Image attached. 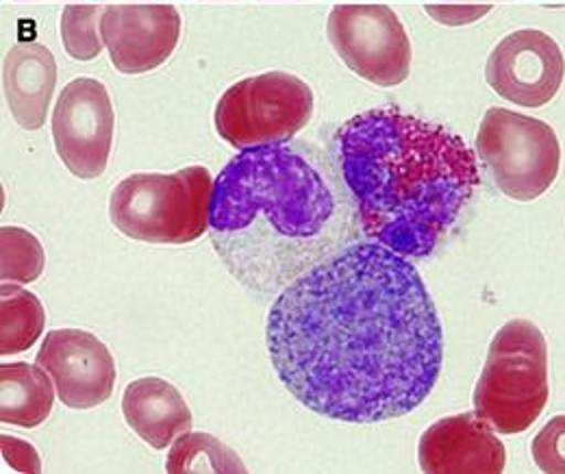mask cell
I'll return each mask as SVG.
<instances>
[{
    "mask_svg": "<svg viewBox=\"0 0 565 474\" xmlns=\"http://www.w3.org/2000/svg\"><path fill=\"white\" fill-rule=\"evenodd\" d=\"M266 344L298 403L353 424L412 413L444 366V331L420 272L376 242L349 244L285 285Z\"/></svg>",
    "mask_w": 565,
    "mask_h": 474,
    "instance_id": "cell-1",
    "label": "cell"
},
{
    "mask_svg": "<svg viewBox=\"0 0 565 474\" xmlns=\"http://www.w3.org/2000/svg\"><path fill=\"white\" fill-rule=\"evenodd\" d=\"M353 199L329 157L307 141L242 150L213 186L210 235L231 276L277 294L353 244Z\"/></svg>",
    "mask_w": 565,
    "mask_h": 474,
    "instance_id": "cell-2",
    "label": "cell"
},
{
    "mask_svg": "<svg viewBox=\"0 0 565 474\" xmlns=\"http://www.w3.org/2000/svg\"><path fill=\"white\" fill-rule=\"evenodd\" d=\"M333 159L361 231L409 260L441 244L481 186L461 137L398 107L349 118L333 134Z\"/></svg>",
    "mask_w": 565,
    "mask_h": 474,
    "instance_id": "cell-3",
    "label": "cell"
},
{
    "mask_svg": "<svg viewBox=\"0 0 565 474\" xmlns=\"http://www.w3.org/2000/svg\"><path fill=\"white\" fill-rule=\"evenodd\" d=\"M213 186L205 166H188L172 175H131L111 192V224L138 242L190 244L210 231Z\"/></svg>",
    "mask_w": 565,
    "mask_h": 474,
    "instance_id": "cell-4",
    "label": "cell"
},
{
    "mask_svg": "<svg viewBox=\"0 0 565 474\" xmlns=\"http://www.w3.org/2000/svg\"><path fill=\"white\" fill-rule=\"evenodd\" d=\"M551 399L548 344L531 320H511L490 341L475 388V413L495 433L518 435L531 429Z\"/></svg>",
    "mask_w": 565,
    "mask_h": 474,
    "instance_id": "cell-5",
    "label": "cell"
},
{
    "mask_svg": "<svg viewBox=\"0 0 565 474\" xmlns=\"http://www.w3.org/2000/svg\"><path fill=\"white\" fill-rule=\"evenodd\" d=\"M316 98L307 81L273 70L233 83L217 101V136L237 150L275 146L298 136L313 118Z\"/></svg>",
    "mask_w": 565,
    "mask_h": 474,
    "instance_id": "cell-6",
    "label": "cell"
},
{
    "mask_svg": "<svg viewBox=\"0 0 565 474\" xmlns=\"http://www.w3.org/2000/svg\"><path fill=\"white\" fill-rule=\"evenodd\" d=\"M477 152L495 188L518 203L542 199L562 170V144L555 129L504 107L486 112L477 131Z\"/></svg>",
    "mask_w": 565,
    "mask_h": 474,
    "instance_id": "cell-7",
    "label": "cell"
},
{
    "mask_svg": "<svg viewBox=\"0 0 565 474\" xmlns=\"http://www.w3.org/2000/svg\"><path fill=\"white\" fill-rule=\"evenodd\" d=\"M327 38L356 76L379 87H396L412 74V40L387 4H338L329 13Z\"/></svg>",
    "mask_w": 565,
    "mask_h": 474,
    "instance_id": "cell-8",
    "label": "cell"
},
{
    "mask_svg": "<svg viewBox=\"0 0 565 474\" xmlns=\"http://www.w3.org/2000/svg\"><path fill=\"white\" fill-rule=\"evenodd\" d=\"M51 129L55 150L72 175L98 179L109 164L116 129L107 87L89 76L72 78L55 103Z\"/></svg>",
    "mask_w": 565,
    "mask_h": 474,
    "instance_id": "cell-9",
    "label": "cell"
},
{
    "mask_svg": "<svg viewBox=\"0 0 565 474\" xmlns=\"http://www.w3.org/2000/svg\"><path fill=\"white\" fill-rule=\"evenodd\" d=\"M486 81L500 98L520 107L540 109L564 85V51L544 31H513L492 49L486 64Z\"/></svg>",
    "mask_w": 565,
    "mask_h": 474,
    "instance_id": "cell-10",
    "label": "cell"
},
{
    "mask_svg": "<svg viewBox=\"0 0 565 474\" xmlns=\"http://www.w3.org/2000/svg\"><path fill=\"white\" fill-rule=\"evenodd\" d=\"M35 364L51 375L60 401L71 409L103 405L114 394L118 377L114 355L89 331H49Z\"/></svg>",
    "mask_w": 565,
    "mask_h": 474,
    "instance_id": "cell-11",
    "label": "cell"
},
{
    "mask_svg": "<svg viewBox=\"0 0 565 474\" xmlns=\"http://www.w3.org/2000/svg\"><path fill=\"white\" fill-rule=\"evenodd\" d=\"M174 4H107L100 35L109 60L122 74H146L170 60L181 40Z\"/></svg>",
    "mask_w": 565,
    "mask_h": 474,
    "instance_id": "cell-12",
    "label": "cell"
},
{
    "mask_svg": "<svg viewBox=\"0 0 565 474\" xmlns=\"http://www.w3.org/2000/svg\"><path fill=\"white\" fill-rule=\"evenodd\" d=\"M426 474H500L507 464L504 444L477 413H457L430 424L418 444Z\"/></svg>",
    "mask_w": 565,
    "mask_h": 474,
    "instance_id": "cell-13",
    "label": "cell"
},
{
    "mask_svg": "<svg viewBox=\"0 0 565 474\" xmlns=\"http://www.w3.org/2000/svg\"><path fill=\"white\" fill-rule=\"evenodd\" d=\"M55 85L57 62L44 44L20 42L4 55L2 89L20 129L38 131L44 127Z\"/></svg>",
    "mask_w": 565,
    "mask_h": 474,
    "instance_id": "cell-14",
    "label": "cell"
},
{
    "mask_svg": "<svg viewBox=\"0 0 565 474\" xmlns=\"http://www.w3.org/2000/svg\"><path fill=\"white\" fill-rule=\"evenodd\" d=\"M122 413L141 442L157 451H163L179 435L188 433L194 422L183 394L159 377L131 381L122 394Z\"/></svg>",
    "mask_w": 565,
    "mask_h": 474,
    "instance_id": "cell-15",
    "label": "cell"
},
{
    "mask_svg": "<svg viewBox=\"0 0 565 474\" xmlns=\"http://www.w3.org/2000/svg\"><path fill=\"white\" fill-rule=\"evenodd\" d=\"M51 375L38 364L0 366V420L22 429L40 426L53 411L55 392Z\"/></svg>",
    "mask_w": 565,
    "mask_h": 474,
    "instance_id": "cell-16",
    "label": "cell"
},
{
    "mask_svg": "<svg viewBox=\"0 0 565 474\" xmlns=\"http://www.w3.org/2000/svg\"><path fill=\"white\" fill-rule=\"evenodd\" d=\"M46 312L33 292L2 283L0 292V355L29 350L44 334Z\"/></svg>",
    "mask_w": 565,
    "mask_h": 474,
    "instance_id": "cell-17",
    "label": "cell"
},
{
    "mask_svg": "<svg viewBox=\"0 0 565 474\" xmlns=\"http://www.w3.org/2000/svg\"><path fill=\"white\" fill-rule=\"evenodd\" d=\"M166 471L170 474L181 473H220L244 474V462L224 446L220 440H215L210 433H183L172 444Z\"/></svg>",
    "mask_w": 565,
    "mask_h": 474,
    "instance_id": "cell-18",
    "label": "cell"
},
{
    "mask_svg": "<svg viewBox=\"0 0 565 474\" xmlns=\"http://www.w3.org/2000/svg\"><path fill=\"white\" fill-rule=\"evenodd\" d=\"M46 266L40 240L20 227L0 229V278L2 283H33Z\"/></svg>",
    "mask_w": 565,
    "mask_h": 474,
    "instance_id": "cell-19",
    "label": "cell"
},
{
    "mask_svg": "<svg viewBox=\"0 0 565 474\" xmlns=\"http://www.w3.org/2000/svg\"><path fill=\"white\" fill-rule=\"evenodd\" d=\"M105 13L103 4H68L62 13L60 33L68 57L74 62H92L103 53L100 18Z\"/></svg>",
    "mask_w": 565,
    "mask_h": 474,
    "instance_id": "cell-20",
    "label": "cell"
},
{
    "mask_svg": "<svg viewBox=\"0 0 565 474\" xmlns=\"http://www.w3.org/2000/svg\"><path fill=\"white\" fill-rule=\"evenodd\" d=\"M533 462L546 474H565V415H555L535 435Z\"/></svg>",
    "mask_w": 565,
    "mask_h": 474,
    "instance_id": "cell-21",
    "label": "cell"
},
{
    "mask_svg": "<svg viewBox=\"0 0 565 474\" xmlns=\"http://www.w3.org/2000/svg\"><path fill=\"white\" fill-rule=\"evenodd\" d=\"M495 0H444L441 4H428L426 13L444 27H463L481 20L494 7Z\"/></svg>",
    "mask_w": 565,
    "mask_h": 474,
    "instance_id": "cell-22",
    "label": "cell"
},
{
    "mask_svg": "<svg viewBox=\"0 0 565 474\" xmlns=\"http://www.w3.org/2000/svg\"><path fill=\"white\" fill-rule=\"evenodd\" d=\"M2 455L18 473H40L42 468L35 449L22 440L2 435Z\"/></svg>",
    "mask_w": 565,
    "mask_h": 474,
    "instance_id": "cell-23",
    "label": "cell"
},
{
    "mask_svg": "<svg viewBox=\"0 0 565 474\" xmlns=\"http://www.w3.org/2000/svg\"><path fill=\"white\" fill-rule=\"evenodd\" d=\"M100 2H114V0H100Z\"/></svg>",
    "mask_w": 565,
    "mask_h": 474,
    "instance_id": "cell-24",
    "label": "cell"
},
{
    "mask_svg": "<svg viewBox=\"0 0 565 474\" xmlns=\"http://www.w3.org/2000/svg\"><path fill=\"white\" fill-rule=\"evenodd\" d=\"M20 2H24V0H20ZM26 2H33V0H26Z\"/></svg>",
    "mask_w": 565,
    "mask_h": 474,
    "instance_id": "cell-25",
    "label": "cell"
}]
</instances>
